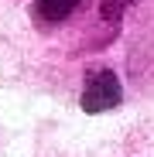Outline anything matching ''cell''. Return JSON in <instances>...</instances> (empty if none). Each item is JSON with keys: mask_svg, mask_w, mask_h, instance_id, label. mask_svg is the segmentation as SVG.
Listing matches in <instances>:
<instances>
[{"mask_svg": "<svg viewBox=\"0 0 154 157\" xmlns=\"http://www.w3.org/2000/svg\"><path fill=\"white\" fill-rule=\"evenodd\" d=\"M120 78L110 68H96L86 75V86H82V109L86 113H106L120 102Z\"/></svg>", "mask_w": 154, "mask_h": 157, "instance_id": "6da1fadb", "label": "cell"}, {"mask_svg": "<svg viewBox=\"0 0 154 157\" xmlns=\"http://www.w3.org/2000/svg\"><path fill=\"white\" fill-rule=\"evenodd\" d=\"M79 4H82V0H38L34 10H38L45 21H65Z\"/></svg>", "mask_w": 154, "mask_h": 157, "instance_id": "7a4b0ae2", "label": "cell"}]
</instances>
